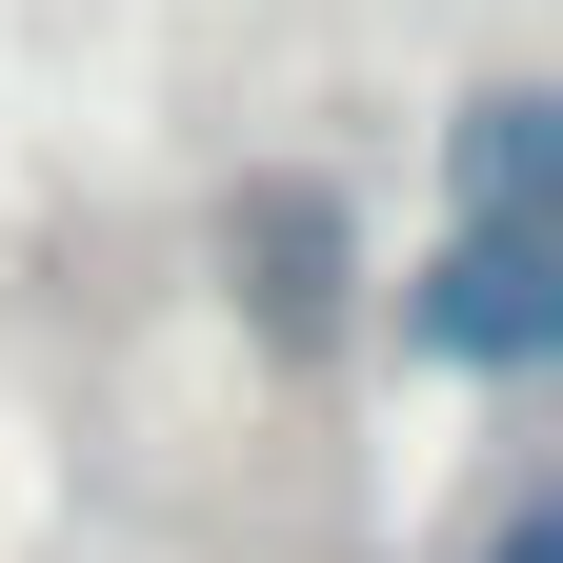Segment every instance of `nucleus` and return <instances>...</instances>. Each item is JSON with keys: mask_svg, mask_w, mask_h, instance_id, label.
<instances>
[{"mask_svg": "<svg viewBox=\"0 0 563 563\" xmlns=\"http://www.w3.org/2000/svg\"><path fill=\"white\" fill-rule=\"evenodd\" d=\"M523 141H543V101H483V141H463V201H483V222L443 242V282H422V342H443V363H483V383H504V363H543V242H523Z\"/></svg>", "mask_w": 563, "mask_h": 563, "instance_id": "f257e3e1", "label": "nucleus"}, {"mask_svg": "<svg viewBox=\"0 0 563 563\" xmlns=\"http://www.w3.org/2000/svg\"><path fill=\"white\" fill-rule=\"evenodd\" d=\"M504 563H563V543H543V523H504Z\"/></svg>", "mask_w": 563, "mask_h": 563, "instance_id": "f03ea898", "label": "nucleus"}]
</instances>
